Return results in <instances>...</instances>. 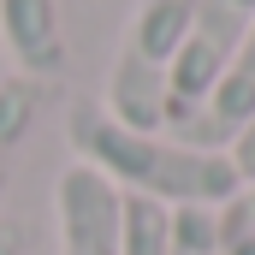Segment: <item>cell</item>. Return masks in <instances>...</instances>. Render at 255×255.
<instances>
[{
	"instance_id": "1",
	"label": "cell",
	"mask_w": 255,
	"mask_h": 255,
	"mask_svg": "<svg viewBox=\"0 0 255 255\" xmlns=\"http://www.w3.org/2000/svg\"><path fill=\"white\" fill-rule=\"evenodd\" d=\"M65 142L71 160L101 172L119 196L160 202V208H226L244 196V178L232 154L178 142L172 130H125L101 113V101H71L65 107Z\"/></svg>"
},
{
	"instance_id": "2",
	"label": "cell",
	"mask_w": 255,
	"mask_h": 255,
	"mask_svg": "<svg viewBox=\"0 0 255 255\" xmlns=\"http://www.w3.org/2000/svg\"><path fill=\"white\" fill-rule=\"evenodd\" d=\"M190 12L196 0H136L107 65V89H101L107 119H119L125 130H166V77L190 30Z\"/></svg>"
},
{
	"instance_id": "3",
	"label": "cell",
	"mask_w": 255,
	"mask_h": 255,
	"mask_svg": "<svg viewBox=\"0 0 255 255\" xmlns=\"http://www.w3.org/2000/svg\"><path fill=\"white\" fill-rule=\"evenodd\" d=\"M250 24H255V0H196L190 30H184L178 60H172V77H166V130L172 136L208 107V95L220 89Z\"/></svg>"
},
{
	"instance_id": "4",
	"label": "cell",
	"mask_w": 255,
	"mask_h": 255,
	"mask_svg": "<svg viewBox=\"0 0 255 255\" xmlns=\"http://www.w3.org/2000/svg\"><path fill=\"white\" fill-rule=\"evenodd\" d=\"M54 220H60V255H119L125 244V196L83 160H71L54 178Z\"/></svg>"
},
{
	"instance_id": "5",
	"label": "cell",
	"mask_w": 255,
	"mask_h": 255,
	"mask_svg": "<svg viewBox=\"0 0 255 255\" xmlns=\"http://www.w3.org/2000/svg\"><path fill=\"white\" fill-rule=\"evenodd\" d=\"M0 48L12 60V77L54 83L65 71V6L60 0H0Z\"/></svg>"
},
{
	"instance_id": "6",
	"label": "cell",
	"mask_w": 255,
	"mask_h": 255,
	"mask_svg": "<svg viewBox=\"0 0 255 255\" xmlns=\"http://www.w3.org/2000/svg\"><path fill=\"white\" fill-rule=\"evenodd\" d=\"M250 119H255V24L244 30V42H238V54H232V65H226L220 89L208 95V107L178 130V142H196V148L226 154V148L244 136Z\"/></svg>"
},
{
	"instance_id": "7",
	"label": "cell",
	"mask_w": 255,
	"mask_h": 255,
	"mask_svg": "<svg viewBox=\"0 0 255 255\" xmlns=\"http://www.w3.org/2000/svg\"><path fill=\"white\" fill-rule=\"evenodd\" d=\"M42 113V83L30 77H0V202H6V184H12V166H18V148Z\"/></svg>"
},
{
	"instance_id": "8",
	"label": "cell",
	"mask_w": 255,
	"mask_h": 255,
	"mask_svg": "<svg viewBox=\"0 0 255 255\" xmlns=\"http://www.w3.org/2000/svg\"><path fill=\"white\" fill-rule=\"evenodd\" d=\"M119 255H172V208L125 196V244Z\"/></svg>"
},
{
	"instance_id": "9",
	"label": "cell",
	"mask_w": 255,
	"mask_h": 255,
	"mask_svg": "<svg viewBox=\"0 0 255 255\" xmlns=\"http://www.w3.org/2000/svg\"><path fill=\"white\" fill-rule=\"evenodd\" d=\"M172 255H220V208H172Z\"/></svg>"
},
{
	"instance_id": "10",
	"label": "cell",
	"mask_w": 255,
	"mask_h": 255,
	"mask_svg": "<svg viewBox=\"0 0 255 255\" xmlns=\"http://www.w3.org/2000/svg\"><path fill=\"white\" fill-rule=\"evenodd\" d=\"M220 255H255V214L244 208V196L220 208Z\"/></svg>"
},
{
	"instance_id": "11",
	"label": "cell",
	"mask_w": 255,
	"mask_h": 255,
	"mask_svg": "<svg viewBox=\"0 0 255 255\" xmlns=\"http://www.w3.org/2000/svg\"><path fill=\"white\" fill-rule=\"evenodd\" d=\"M226 154H232V166H238V178H244V190H250V184H255V119L244 125V136H238Z\"/></svg>"
},
{
	"instance_id": "12",
	"label": "cell",
	"mask_w": 255,
	"mask_h": 255,
	"mask_svg": "<svg viewBox=\"0 0 255 255\" xmlns=\"http://www.w3.org/2000/svg\"><path fill=\"white\" fill-rule=\"evenodd\" d=\"M0 255H24V232L18 226H0Z\"/></svg>"
},
{
	"instance_id": "13",
	"label": "cell",
	"mask_w": 255,
	"mask_h": 255,
	"mask_svg": "<svg viewBox=\"0 0 255 255\" xmlns=\"http://www.w3.org/2000/svg\"><path fill=\"white\" fill-rule=\"evenodd\" d=\"M244 208H250V214H255V184H250V190H244Z\"/></svg>"
}]
</instances>
